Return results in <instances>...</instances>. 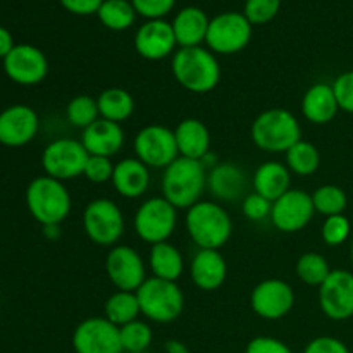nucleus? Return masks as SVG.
<instances>
[{
    "label": "nucleus",
    "instance_id": "1",
    "mask_svg": "<svg viewBox=\"0 0 353 353\" xmlns=\"http://www.w3.org/2000/svg\"><path fill=\"white\" fill-rule=\"evenodd\" d=\"M172 76L179 86L192 93H209L219 85L221 65L209 48L183 47L172 55Z\"/></svg>",
    "mask_w": 353,
    "mask_h": 353
},
{
    "label": "nucleus",
    "instance_id": "2",
    "mask_svg": "<svg viewBox=\"0 0 353 353\" xmlns=\"http://www.w3.org/2000/svg\"><path fill=\"white\" fill-rule=\"evenodd\" d=\"M186 231L199 250H219L233 234V221L217 202L200 200L186 210Z\"/></svg>",
    "mask_w": 353,
    "mask_h": 353
},
{
    "label": "nucleus",
    "instance_id": "3",
    "mask_svg": "<svg viewBox=\"0 0 353 353\" xmlns=\"http://www.w3.org/2000/svg\"><path fill=\"white\" fill-rule=\"evenodd\" d=\"M205 185L207 174L202 162L178 157L164 169L162 196L178 210H188L200 202Z\"/></svg>",
    "mask_w": 353,
    "mask_h": 353
},
{
    "label": "nucleus",
    "instance_id": "4",
    "mask_svg": "<svg viewBox=\"0 0 353 353\" xmlns=\"http://www.w3.org/2000/svg\"><path fill=\"white\" fill-rule=\"evenodd\" d=\"M26 205L30 214L41 226L62 224L71 214L72 200L68 188L50 176L34 178L26 188Z\"/></svg>",
    "mask_w": 353,
    "mask_h": 353
},
{
    "label": "nucleus",
    "instance_id": "5",
    "mask_svg": "<svg viewBox=\"0 0 353 353\" xmlns=\"http://www.w3.org/2000/svg\"><path fill=\"white\" fill-rule=\"evenodd\" d=\"M252 140L261 150L281 154L302 140V126L290 110L281 107L268 109L252 123Z\"/></svg>",
    "mask_w": 353,
    "mask_h": 353
},
{
    "label": "nucleus",
    "instance_id": "6",
    "mask_svg": "<svg viewBox=\"0 0 353 353\" xmlns=\"http://www.w3.org/2000/svg\"><path fill=\"white\" fill-rule=\"evenodd\" d=\"M141 316L152 323L168 324L178 319L185 309V295L174 281L147 278L137 290Z\"/></svg>",
    "mask_w": 353,
    "mask_h": 353
},
{
    "label": "nucleus",
    "instance_id": "7",
    "mask_svg": "<svg viewBox=\"0 0 353 353\" xmlns=\"http://www.w3.org/2000/svg\"><path fill=\"white\" fill-rule=\"evenodd\" d=\"M178 223V209L164 196H152L134 214V231L148 245L164 243L172 236Z\"/></svg>",
    "mask_w": 353,
    "mask_h": 353
},
{
    "label": "nucleus",
    "instance_id": "8",
    "mask_svg": "<svg viewBox=\"0 0 353 353\" xmlns=\"http://www.w3.org/2000/svg\"><path fill=\"white\" fill-rule=\"evenodd\" d=\"M83 230L95 245L112 247L124 233L123 210L109 199L92 200L83 212Z\"/></svg>",
    "mask_w": 353,
    "mask_h": 353
},
{
    "label": "nucleus",
    "instance_id": "9",
    "mask_svg": "<svg viewBox=\"0 0 353 353\" xmlns=\"http://www.w3.org/2000/svg\"><path fill=\"white\" fill-rule=\"evenodd\" d=\"M250 40L252 24L243 12H223L210 19L205 43L214 54H236L243 50Z\"/></svg>",
    "mask_w": 353,
    "mask_h": 353
},
{
    "label": "nucleus",
    "instance_id": "10",
    "mask_svg": "<svg viewBox=\"0 0 353 353\" xmlns=\"http://www.w3.org/2000/svg\"><path fill=\"white\" fill-rule=\"evenodd\" d=\"M88 157L90 154L83 147L81 140L57 138L45 147L41 165L45 174L64 183L83 174Z\"/></svg>",
    "mask_w": 353,
    "mask_h": 353
},
{
    "label": "nucleus",
    "instance_id": "11",
    "mask_svg": "<svg viewBox=\"0 0 353 353\" xmlns=\"http://www.w3.org/2000/svg\"><path fill=\"white\" fill-rule=\"evenodd\" d=\"M134 154L148 169H165L179 157L174 130L162 124H148L134 138Z\"/></svg>",
    "mask_w": 353,
    "mask_h": 353
},
{
    "label": "nucleus",
    "instance_id": "12",
    "mask_svg": "<svg viewBox=\"0 0 353 353\" xmlns=\"http://www.w3.org/2000/svg\"><path fill=\"white\" fill-rule=\"evenodd\" d=\"M105 272L109 281L119 292H137L147 281V268L134 248L117 245L110 248L105 259Z\"/></svg>",
    "mask_w": 353,
    "mask_h": 353
},
{
    "label": "nucleus",
    "instance_id": "13",
    "mask_svg": "<svg viewBox=\"0 0 353 353\" xmlns=\"http://www.w3.org/2000/svg\"><path fill=\"white\" fill-rule=\"evenodd\" d=\"M76 353H123L119 327L105 317H88L72 333Z\"/></svg>",
    "mask_w": 353,
    "mask_h": 353
},
{
    "label": "nucleus",
    "instance_id": "14",
    "mask_svg": "<svg viewBox=\"0 0 353 353\" xmlns=\"http://www.w3.org/2000/svg\"><path fill=\"white\" fill-rule=\"evenodd\" d=\"M293 305H295V292L283 279H264L252 290L250 307L262 319H283L292 312Z\"/></svg>",
    "mask_w": 353,
    "mask_h": 353
},
{
    "label": "nucleus",
    "instance_id": "15",
    "mask_svg": "<svg viewBox=\"0 0 353 353\" xmlns=\"http://www.w3.org/2000/svg\"><path fill=\"white\" fill-rule=\"evenodd\" d=\"M319 305L331 321H347L353 317V272L333 269L319 286Z\"/></svg>",
    "mask_w": 353,
    "mask_h": 353
},
{
    "label": "nucleus",
    "instance_id": "16",
    "mask_svg": "<svg viewBox=\"0 0 353 353\" xmlns=\"http://www.w3.org/2000/svg\"><path fill=\"white\" fill-rule=\"evenodd\" d=\"M314 212L316 209L312 195L303 190L290 188L285 195L272 202L271 221L276 230L283 233H296L312 221Z\"/></svg>",
    "mask_w": 353,
    "mask_h": 353
},
{
    "label": "nucleus",
    "instance_id": "17",
    "mask_svg": "<svg viewBox=\"0 0 353 353\" xmlns=\"http://www.w3.org/2000/svg\"><path fill=\"white\" fill-rule=\"evenodd\" d=\"M3 71L17 85L33 86L47 78L48 61L40 48L21 43L3 59Z\"/></svg>",
    "mask_w": 353,
    "mask_h": 353
},
{
    "label": "nucleus",
    "instance_id": "18",
    "mask_svg": "<svg viewBox=\"0 0 353 353\" xmlns=\"http://www.w3.org/2000/svg\"><path fill=\"white\" fill-rule=\"evenodd\" d=\"M40 130V117L30 105L7 107L0 112V143L6 147H24L34 140Z\"/></svg>",
    "mask_w": 353,
    "mask_h": 353
},
{
    "label": "nucleus",
    "instance_id": "19",
    "mask_svg": "<svg viewBox=\"0 0 353 353\" xmlns=\"http://www.w3.org/2000/svg\"><path fill=\"white\" fill-rule=\"evenodd\" d=\"M178 47L172 24L164 19H150L138 28L134 34V48L147 61H162L174 54Z\"/></svg>",
    "mask_w": 353,
    "mask_h": 353
},
{
    "label": "nucleus",
    "instance_id": "20",
    "mask_svg": "<svg viewBox=\"0 0 353 353\" xmlns=\"http://www.w3.org/2000/svg\"><path fill=\"white\" fill-rule=\"evenodd\" d=\"M81 143L90 155L100 157H114L119 154L124 145V130L119 123H112L107 119H97L83 130Z\"/></svg>",
    "mask_w": 353,
    "mask_h": 353
},
{
    "label": "nucleus",
    "instance_id": "21",
    "mask_svg": "<svg viewBox=\"0 0 353 353\" xmlns=\"http://www.w3.org/2000/svg\"><path fill=\"white\" fill-rule=\"evenodd\" d=\"M193 285L202 292H216L228 278V264L219 250H199L190 265Z\"/></svg>",
    "mask_w": 353,
    "mask_h": 353
},
{
    "label": "nucleus",
    "instance_id": "22",
    "mask_svg": "<svg viewBox=\"0 0 353 353\" xmlns=\"http://www.w3.org/2000/svg\"><path fill=\"white\" fill-rule=\"evenodd\" d=\"M112 186L124 199H140L150 186V169L137 157H126L114 165Z\"/></svg>",
    "mask_w": 353,
    "mask_h": 353
},
{
    "label": "nucleus",
    "instance_id": "23",
    "mask_svg": "<svg viewBox=\"0 0 353 353\" xmlns=\"http://www.w3.org/2000/svg\"><path fill=\"white\" fill-rule=\"evenodd\" d=\"M247 185V176L243 169L231 162H219L207 174V186L210 193L221 202H234L243 196Z\"/></svg>",
    "mask_w": 353,
    "mask_h": 353
},
{
    "label": "nucleus",
    "instance_id": "24",
    "mask_svg": "<svg viewBox=\"0 0 353 353\" xmlns=\"http://www.w3.org/2000/svg\"><path fill=\"white\" fill-rule=\"evenodd\" d=\"M176 145H178L179 157L202 161L210 152V133L205 123L196 117L183 119L174 128Z\"/></svg>",
    "mask_w": 353,
    "mask_h": 353
},
{
    "label": "nucleus",
    "instance_id": "25",
    "mask_svg": "<svg viewBox=\"0 0 353 353\" xmlns=\"http://www.w3.org/2000/svg\"><path fill=\"white\" fill-rule=\"evenodd\" d=\"M209 23V16L200 7H183L171 23L179 48L200 47L205 41Z\"/></svg>",
    "mask_w": 353,
    "mask_h": 353
},
{
    "label": "nucleus",
    "instance_id": "26",
    "mask_svg": "<svg viewBox=\"0 0 353 353\" xmlns=\"http://www.w3.org/2000/svg\"><path fill=\"white\" fill-rule=\"evenodd\" d=\"M340 105L334 95L333 85L316 83L305 92L302 99V114L314 124H327L336 117Z\"/></svg>",
    "mask_w": 353,
    "mask_h": 353
},
{
    "label": "nucleus",
    "instance_id": "27",
    "mask_svg": "<svg viewBox=\"0 0 353 353\" xmlns=\"http://www.w3.org/2000/svg\"><path fill=\"white\" fill-rule=\"evenodd\" d=\"M290 185H292V172H290V169L286 168V164L274 161L264 162L262 165H259L254 178H252L254 192L265 196L271 202L285 195L290 190Z\"/></svg>",
    "mask_w": 353,
    "mask_h": 353
},
{
    "label": "nucleus",
    "instance_id": "28",
    "mask_svg": "<svg viewBox=\"0 0 353 353\" xmlns=\"http://www.w3.org/2000/svg\"><path fill=\"white\" fill-rule=\"evenodd\" d=\"M148 264L154 278L165 279V281H178L185 271V259L181 252L169 241L152 245L148 254Z\"/></svg>",
    "mask_w": 353,
    "mask_h": 353
},
{
    "label": "nucleus",
    "instance_id": "29",
    "mask_svg": "<svg viewBox=\"0 0 353 353\" xmlns=\"http://www.w3.org/2000/svg\"><path fill=\"white\" fill-rule=\"evenodd\" d=\"M97 103H99V112L102 119L112 121V123H123V121L130 119L134 112V99L128 90L117 88H105L100 92L97 97Z\"/></svg>",
    "mask_w": 353,
    "mask_h": 353
},
{
    "label": "nucleus",
    "instance_id": "30",
    "mask_svg": "<svg viewBox=\"0 0 353 353\" xmlns=\"http://www.w3.org/2000/svg\"><path fill=\"white\" fill-rule=\"evenodd\" d=\"M140 314L137 292H119L117 290L105 300V305H103V317L116 324L117 327L137 321Z\"/></svg>",
    "mask_w": 353,
    "mask_h": 353
},
{
    "label": "nucleus",
    "instance_id": "31",
    "mask_svg": "<svg viewBox=\"0 0 353 353\" xmlns=\"http://www.w3.org/2000/svg\"><path fill=\"white\" fill-rule=\"evenodd\" d=\"M97 16L100 23L109 30L124 31L133 26L137 19V10L131 0H103Z\"/></svg>",
    "mask_w": 353,
    "mask_h": 353
},
{
    "label": "nucleus",
    "instance_id": "32",
    "mask_svg": "<svg viewBox=\"0 0 353 353\" xmlns=\"http://www.w3.org/2000/svg\"><path fill=\"white\" fill-rule=\"evenodd\" d=\"M321 154L310 141L300 140L286 152V168L299 176H310L319 169Z\"/></svg>",
    "mask_w": 353,
    "mask_h": 353
},
{
    "label": "nucleus",
    "instance_id": "33",
    "mask_svg": "<svg viewBox=\"0 0 353 353\" xmlns=\"http://www.w3.org/2000/svg\"><path fill=\"white\" fill-rule=\"evenodd\" d=\"M331 271L333 269L327 264L326 257L317 254V252H307V254L300 255L295 265V272L299 279L309 286L323 285Z\"/></svg>",
    "mask_w": 353,
    "mask_h": 353
},
{
    "label": "nucleus",
    "instance_id": "34",
    "mask_svg": "<svg viewBox=\"0 0 353 353\" xmlns=\"http://www.w3.org/2000/svg\"><path fill=\"white\" fill-rule=\"evenodd\" d=\"M312 203L316 212L323 216H338L347 209L348 196L343 188L336 185H323L312 193Z\"/></svg>",
    "mask_w": 353,
    "mask_h": 353
},
{
    "label": "nucleus",
    "instance_id": "35",
    "mask_svg": "<svg viewBox=\"0 0 353 353\" xmlns=\"http://www.w3.org/2000/svg\"><path fill=\"white\" fill-rule=\"evenodd\" d=\"M65 117L74 128L86 130L90 124L100 119L97 99H93L92 95H76L65 107Z\"/></svg>",
    "mask_w": 353,
    "mask_h": 353
},
{
    "label": "nucleus",
    "instance_id": "36",
    "mask_svg": "<svg viewBox=\"0 0 353 353\" xmlns=\"http://www.w3.org/2000/svg\"><path fill=\"white\" fill-rule=\"evenodd\" d=\"M121 345H123V352L130 353H141L150 347L152 340H154V333L152 327L148 326L145 321H133L124 326L119 327Z\"/></svg>",
    "mask_w": 353,
    "mask_h": 353
},
{
    "label": "nucleus",
    "instance_id": "37",
    "mask_svg": "<svg viewBox=\"0 0 353 353\" xmlns=\"http://www.w3.org/2000/svg\"><path fill=\"white\" fill-rule=\"evenodd\" d=\"M350 233L352 224L345 214L326 217L323 223V228H321L324 243L330 245V247H340V245H343L350 238Z\"/></svg>",
    "mask_w": 353,
    "mask_h": 353
},
{
    "label": "nucleus",
    "instance_id": "38",
    "mask_svg": "<svg viewBox=\"0 0 353 353\" xmlns=\"http://www.w3.org/2000/svg\"><path fill=\"white\" fill-rule=\"evenodd\" d=\"M281 9V0H247L243 14L250 24L271 23Z\"/></svg>",
    "mask_w": 353,
    "mask_h": 353
},
{
    "label": "nucleus",
    "instance_id": "39",
    "mask_svg": "<svg viewBox=\"0 0 353 353\" xmlns=\"http://www.w3.org/2000/svg\"><path fill=\"white\" fill-rule=\"evenodd\" d=\"M114 165L116 164H112V161H110L109 157L90 155L88 161H86L83 176H85L90 183H95V185H103V183H107V181H112Z\"/></svg>",
    "mask_w": 353,
    "mask_h": 353
},
{
    "label": "nucleus",
    "instance_id": "40",
    "mask_svg": "<svg viewBox=\"0 0 353 353\" xmlns=\"http://www.w3.org/2000/svg\"><path fill=\"white\" fill-rule=\"evenodd\" d=\"M241 210H243L247 219L257 223V221H264L268 217H271L272 202L269 199H265V196L254 192L245 196L243 203H241Z\"/></svg>",
    "mask_w": 353,
    "mask_h": 353
},
{
    "label": "nucleus",
    "instance_id": "41",
    "mask_svg": "<svg viewBox=\"0 0 353 353\" xmlns=\"http://www.w3.org/2000/svg\"><path fill=\"white\" fill-rule=\"evenodd\" d=\"M131 3H133L137 14L150 21L162 19L164 16H168L174 7L176 0H131Z\"/></svg>",
    "mask_w": 353,
    "mask_h": 353
},
{
    "label": "nucleus",
    "instance_id": "42",
    "mask_svg": "<svg viewBox=\"0 0 353 353\" xmlns=\"http://www.w3.org/2000/svg\"><path fill=\"white\" fill-rule=\"evenodd\" d=\"M334 95H336L340 110L353 114V71H347L333 81Z\"/></svg>",
    "mask_w": 353,
    "mask_h": 353
},
{
    "label": "nucleus",
    "instance_id": "43",
    "mask_svg": "<svg viewBox=\"0 0 353 353\" xmlns=\"http://www.w3.org/2000/svg\"><path fill=\"white\" fill-rule=\"evenodd\" d=\"M245 353H293L285 341L272 336H257L247 345Z\"/></svg>",
    "mask_w": 353,
    "mask_h": 353
},
{
    "label": "nucleus",
    "instance_id": "44",
    "mask_svg": "<svg viewBox=\"0 0 353 353\" xmlns=\"http://www.w3.org/2000/svg\"><path fill=\"white\" fill-rule=\"evenodd\" d=\"M303 353H350L347 345L334 336H317L305 347Z\"/></svg>",
    "mask_w": 353,
    "mask_h": 353
},
{
    "label": "nucleus",
    "instance_id": "45",
    "mask_svg": "<svg viewBox=\"0 0 353 353\" xmlns=\"http://www.w3.org/2000/svg\"><path fill=\"white\" fill-rule=\"evenodd\" d=\"M62 7L76 16H90L99 12L103 0H61Z\"/></svg>",
    "mask_w": 353,
    "mask_h": 353
},
{
    "label": "nucleus",
    "instance_id": "46",
    "mask_svg": "<svg viewBox=\"0 0 353 353\" xmlns=\"http://www.w3.org/2000/svg\"><path fill=\"white\" fill-rule=\"evenodd\" d=\"M14 47H16V45H14L12 34L9 33V30L0 26V59H6Z\"/></svg>",
    "mask_w": 353,
    "mask_h": 353
},
{
    "label": "nucleus",
    "instance_id": "47",
    "mask_svg": "<svg viewBox=\"0 0 353 353\" xmlns=\"http://www.w3.org/2000/svg\"><path fill=\"white\" fill-rule=\"evenodd\" d=\"M164 350H165V353H190L188 347H186V345L179 340L165 341Z\"/></svg>",
    "mask_w": 353,
    "mask_h": 353
},
{
    "label": "nucleus",
    "instance_id": "48",
    "mask_svg": "<svg viewBox=\"0 0 353 353\" xmlns=\"http://www.w3.org/2000/svg\"><path fill=\"white\" fill-rule=\"evenodd\" d=\"M43 233L50 240H57L61 236V224H48V226H43Z\"/></svg>",
    "mask_w": 353,
    "mask_h": 353
},
{
    "label": "nucleus",
    "instance_id": "49",
    "mask_svg": "<svg viewBox=\"0 0 353 353\" xmlns=\"http://www.w3.org/2000/svg\"><path fill=\"white\" fill-rule=\"evenodd\" d=\"M350 259H352V265H353V238H352V245H350Z\"/></svg>",
    "mask_w": 353,
    "mask_h": 353
}]
</instances>
